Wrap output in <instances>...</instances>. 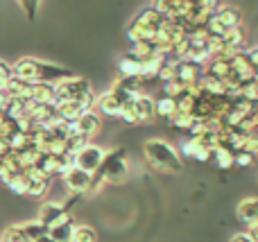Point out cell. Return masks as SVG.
<instances>
[{
	"instance_id": "cell-1",
	"label": "cell",
	"mask_w": 258,
	"mask_h": 242,
	"mask_svg": "<svg viewBox=\"0 0 258 242\" xmlns=\"http://www.w3.org/2000/svg\"><path fill=\"white\" fill-rule=\"evenodd\" d=\"M14 77L30 84H59V82L73 77V70H68L66 66H59L52 61H43L36 57H21L18 61L12 63Z\"/></svg>"
},
{
	"instance_id": "cell-2",
	"label": "cell",
	"mask_w": 258,
	"mask_h": 242,
	"mask_svg": "<svg viewBox=\"0 0 258 242\" xmlns=\"http://www.w3.org/2000/svg\"><path fill=\"white\" fill-rule=\"evenodd\" d=\"M143 149H145L147 161H150L152 166H156L159 170L181 172L183 163H181V158H179L177 149H174L170 143H165V140H161V138H150V140H145Z\"/></svg>"
},
{
	"instance_id": "cell-3",
	"label": "cell",
	"mask_w": 258,
	"mask_h": 242,
	"mask_svg": "<svg viewBox=\"0 0 258 242\" xmlns=\"http://www.w3.org/2000/svg\"><path fill=\"white\" fill-rule=\"evenodd\" d=\"M91 91V84L89 79H84V77H68V79L59 82V84H54V107L57 104H63V102H75V100H80L84 93H89Z\"/></svg>"
},
{
	"instance_id": "cell-4",
	"label": "cell",
	"mask_w": 258,
	"mask_h": 242,
	"mask_svg": "<svg viewBox=\"0 0 258 242\" xmlns=\"http://www.w3.org/2000/svg\"><path fill=\"white\" fill-rule=\"evenodd\" d=\"M127 172H129V168H127L125 152H122V149H116V152H109L107 156H104V163L98 170V175L102 177L107 184H120V181L127 177Z\"/></svg>"
},
{
	"instance_id": "cell-5",
	"label": "cell",
	"mask_w": 258,
	"mask_h": 242,
	"mask_svg": "<svg viewBox=\"0 0 258 242\" xmlns=\"http://www.w3.org/2000/svg\"><path fill=\"white\" fill-rule=\"evenodd\" d=\"M36 220H39L48 231H52V229H57L59 224H66V222H71L73 215H71V211H68L63 204H59V202H45L43 206L39 208V217H36Z\"/></svg>"
},
{
	"instance_id": "cell-6",
	"label": "cell",
	"mask_w": 258,
	"mask_h": 242,
	"mask_svg": "<svg viewBox=\"0 0 258 242\" xmlns=\"http://www.w3.org/2000/svg\"><path fill=\"white\" fill-rule=\"evenodd\" d=\"M104 156H107V152H104L102 147L89 143L82 152L75 154V168L82 172H86V175H95V172L102 168Z\"/></svg>"
},
{
	"instance_id": "cell-7",
	"label": "cell",
	"mask_w": 258,
	"mask_h": 242,
	"mask_svg": "<svg viewBox=\"0 0 258 242\" xmlns=\"http://www.w3.org/2000/svg\"><path fill=\"white\" fill-rule=\"evenodd\" d=\"M91 179H93V175H86V172L73 168V170L63 177V184H66L71 195H86V193H91Z\"/></svg>"
},
{
	"instance_id": "cell-8",
	"label": "cell",
	"mask_w": 258,
	"mask_h": 242,
	"mask_svg": "<svg viewBox=\"0 0 258 242\" xmlns=\"http://www.w3.org/2000/svg\"><path fill=\"white\" fill-rule=\"evenodd\" d=\"M100 127H102V120H100V113L95 111H86L84 116L80 118V120L73 125V131L80 136H84V138H91V136H95L100 131Z\"/></svg>"
},
{
	"instance_id": "cell-9",
	"label": "cell",
	"mask_w": 258,
	"mask_h": 242,
	"mask_svg": "<svg viewBox=\"0 0 258 242\" xmlns=\"http://www.w3.org/2000/svg\"><path fill=\"white\" fill-rule=\"evenodd\" d=\"M25 177H27V193L25 195L32 197V199H43L50 190V181L43 179L34 168H30V170L25 172Z\"/></svg>"
},
{
	"instance_id": "cell-10",
	"label": "cell",
	"mask_w": 258,
	"mask_h": 242,
	"mask_svg": "<svg viewBox=\"0 0 258 242\" xmlns=\"http://www.w3.org/2000/svg\"><path fill=\"white\" fill-rule=\"evenodd\" d=\"M213 18L224 27V30H231V27H240L242 14H240V9L233 7V5H218Z\"/></svg>"
},
{
	"instance_id": "cell-11",
	"label": "cell",
	"mask_w": 258,
	"mask_h": 242,
	"mask_svg": "<svg viewBox=\"0 0 258 242\" xmlns=\"http://www.w3.org/2000/svg\"><path fill=\"white\" fill-rule=\"evenodd\" d=\"M238 220L245 224H258V197H247L238 204Z\"/></svg>"
},
{
	"instance_id": "cell-12",
	"label": "cell",
	"mask_w": 258,
	"mask_h": 242,
	"mask_svg": "<svg viewBox=\"0 0 258 242\" xmlns=\"http://www.w3.org/2000/svg\"><path fill=\"white\" fill-rule=\"evenodd\" d=\"M136 113H138V122H150L156 116V100H152L150 95H138L136 98Z\"/></svg>"
},
{
	"instance_id": "cell-13",
	"label": "cell",
	"mask_w": 258,
	"mask_h": 242,
	"mask_svg": "<svg viewBox=\"0 0 258 242\" xmlns=\"http://www.w3.org/2000/svg\"><path fill=\"white\" fill-rule=\"evenodd\" d=\"M120 107L122 104L118 102V98L111 93V91L98 95V102H95V109H98L102 116H118V113H120Z\"/></svg>"
},
{
	"instance_id": "cell-14",
	"label": "cell",
	"mask_w": 258,
	"mask_h": 242,
	"mask_svg": "<svg viewBox=\"0 0 258 242\" xmlns=\"http://www.w3.org/2000/svg\"><path fill=\"white\" fill-rule=\"evenodd\" d=\"M181 152L190 158H197V161H209L211 158V149H206L204 145L197 138H188L181 143Z\"/></svg>"
},
{
	"instance_id": "cell-15",
	"label": "cell",
	"mask_w": 258,
	"mask_h": 242,
	"mask_svg": "<svg viewBox=\"0 0 258 242\" xmlns=\"http://www.w3.org/2000/svg\"><path fill=\"white\" fill-rule=\"evenodd\" d=\"M118 70H120L122 77H141L143 61H138L132 52H127V54H122L120 61H118Z\"/></svg>"
},
{
	"instance_id": "cell-16",
	"label": "cell",
	"mask_w": 258,
	"mask_h": 242,
	"mask_svg": "<svg viewBox=\"0 0 258 242\" xmlns=\"http://www.w3.org/2000/svg\"><path fill=\"white\" fill-rule=\"evenodd\" d=\"M32 102L54 107V84H32Z\"/></svg>"
},
{
	"instance_id": "cell-17",
	"label": "cell",
	"mask_w": 258,
	"mask_h": 242,
	"mask_svg": "<svg viewBox=\"0 0 258 242\" xmlns=\"http://www.w3.org/2000/svg\"><path fill=\"white\" fill-rule=\"evenodd\" d=\"M211 156L215 158L218 168H224V170H227V168H231L233 161H236V154H233L229 147H224V145H220L218 149H213V152H211Z\"/></svg>"
},
{
	"instance_id": "cell-18",
	"label": "cell",
	"mask_w": 258,
	"mask_h": 242,
	"mask_svg": "<svg viewBox=\"0 0 258 242\" xmlns=\"http://www.w3.org/2000/svg\"><path fill=\"white\" fill-rule=\"evenodd\" d=\"M73 242H98V231L89 224H75Z\"/></svg>"
},
{
	"instance_id": "cell-19",
	"label": "cell",
	"mask_w": 258,
	"mask_h": 242,
	"mask_svg": "<svg viewBox=\"0 0 258 242\" xmlns=\"http://www.w3.org/2000/svg\"><path fill=\"white\" fill-rule=\"evenodd\" d=\"M73 231H75V220L66 222V224H59L57 229L48 231V233L52 235L54 242H73Z\"/></svg>"
},
{
	"instance_id": "cell-20",
	"label": "cell",
	"mask_w": 258,
	"mask_h": 242,
	"mask_svg": "<svg viewBox=\"0 0 258 242\" xmlns=\"http://www.w3.org/2000/svg\"><path fill=\"white\" fill-rule=\"evenodd\" d=\"M156 116L172 120V118L177 116V100H170V98L156 100Z\"/></svg>"
},
{
	"instance_id": "cell-21",
	"label": "cell",
	"mask_w": 258,
	"mask_h": 242,
	"mask_svg": "<svg viewBox=\"0 0 258 242\" xmlns=\"http://www.w3.org/2000/svg\"><path fill=\"white\" fill-rule=\"evenodd\" d=\"M23 231H25V235L30 238V242H36L39 238H43L45 233H48V229H45L43 224H41L39 220H30V222H23Z\"/></svg>"
},
{
	"instance_id": "cell-22",
	"label": "cell",
	"mask_w": 258,
	"mask_h": 242,
	"mask_svg": "<svg viewBox=\"0 0 258 242\" xmlns=\"http://www.w3.org/2000/svg\"><path fill=\"white\" fill-rule=\"evenodd\" d=\"M0 242H30V238L25 235V231H23L21 224H12V226H7V229L3 231Z\"/></svg>"
},
{
	"instance_id": "cell-23",
	"label": "cell",
	"mask_w": 258,
	"mask_h": 242,
	"mask_svg": "<svg viewBox=\"0 0 258 242\" xmlns=\"http://www.w3.org/2000/svg\"><path fill=\"white\" fill-rule=\"evenodd\" d=\"M118 118H122L125 122L129 125H134V122H138V113H136V100H129L120 107V113H118Z\"/></svg>"
},
{
	"instance_id": "cell-24",
	"label": "cell",
	"mask_w": 258,
	"mask_h": 242,
	"mask_svg": "<svg viewBox=\"0 0 258 242\" xmlns=\"http://www.w3.org/2000/svg\"><path fill=\"white\" fill-rule=\"evenodd\" d=\"M5 186H7L12 193H16V195H25L27 193V177L25 175H14Z\"/></svg>"
},
{
	"instance_id": "cell-25",
	"label": "cell",
	"mask_w": 258,
	"mask_h": 242,
	"mask_svg": "<svg viewBox=\"0 0 258 242\" xmlns=\"http://www.w3.org/2000/svg\"><path fill=\"white\" fill-rule=\"evenodd\" d=\"M170 122H172L174 129L190 131V129H192V125H195V118H192V116H181V113H177V116H174Z\"/></svg>"
},
{
	"instance_id": "cell-26",
	"label": "cell",
	"mask_w": 258,
	"mask_h": 242,
	"mask_svg": "<svg viewBox=\"0 0 258 242\" xmlns=\"http://www.w3.org/2000/svg\"><path fill=\"white\" fill-rule=\"evenodd\" d=\"M242 152H247V154H258V131H251L249 136H247V140H245V149Z\"/></svg>"
},
{
	"instance_id": "cell-27",
	"label": "cell",
	"mask_w": 258,
	"mask_h": 242,
	"mask_svg": "<svg viewBox=\"0 0 258 242\" xmlns=\"http://www.w3.org/2000/svg\"><path fill=\"white\" fill-rule=\"evenodd\" d=\"M14 77V68H12V63H7L5 59H0V82L3 84H7L9 79Z\"/></svg>"
},
{
	"instance_id": "cell-28",
	"label": "cell",
	"mask_w": 258,
	"mask_h": 242,
	"mask_svg": "<svg viewBox=\"0 0 258 242\" xmlns=\"http://www.w3.org/2000/svg\"><path fill=\"white\" fill-rule=\"evenodd\" d=\"M251 163H254V156H251V154H247V152H240V154H236L233 166H251Z\"/></svg>"
},
{
	"instance_id": "cell-29",
	"label": "cell",
	"mask_w": 258,
	"mask_h": 242,
	"mask_svg": "<svg viewBox=\"0 0 258 242\" xmlns=\"http://www.w3.org/2000/svg\"><path fill=\"white\" fill-rule=\"evenodd\" d=\"M21 7L25 9L27 18H34V16H36V7H39V3H21Z\"/></svg>"
},
{
	"instance_id": "cell-30",
	"label": "cell",
	"mask_w": 258,
	"mask_h": 242,
	"mask_svg": "<svg viewBox=\"0 0 258 242\" xmlns=\"http://www.w3.org/2000/svg\"><path fill=\"white\" fill-rule=\"evenodd\" d=\"M245 54H247V59H249V63L258 70V48H249V50H245Z\"/></svg>"
},
{
	"instance_id": "cell-31",
	"label": "cell",
	"mask_w": 258,
	"mask_h": 242,
	"mask_svg": "<svg viewBox=\"0 0 258 242\" xmlns=\"http://www.w3.org/2000/svg\"><path fill=\"white\" fill-rule=\"evenodd\" d=\"M9 154H12V147H9V143L0 138V161H3V158H7Z\"/></svg>"
},
{
	"instance_id": "cell-32",
	"label": "cell",
	"mask_w": 258,
	"mask_h": 242,
	"mask_svg": "<svg viewBox=\"0 0 258 242\" xmlns=\"http://www.w3.org/2000/svg\"><path fill=\"white\" fill-rule=\"evenodd\" d=\"M247 235L251 238V242H258V224H251L249 231H247Z\"/></svg>"
},
{
	"instance_id": "cell-33",
	"label": "cell",
	"mask_w": 258,
	"mask_h": 242,
	"mask_svg": "<svg viewBox=\"0 0 258 242\" xmlns=\"http://www.w3.org/2000/svg\"><path fill=\"white\" fill-rule=\"evenodd\" d=\"M231 242H251V238H249L247 233H236V235L231 238Z\"/></svg>"
},
{
	"instance_id": "cell-34",
	"label": "cell",
	"mask_w": 258,
	"mask_h": 242,
	"mask_svg": "<svg viewBox=\"0 0 258 242\" xmlns=\"http://www.w3.org/2000/svg\"><path fill=\"white\" fill-rule=\"evenodd\" d=\"M36 242H54V240H52V235H50V233H45V235H43V238H39V240H36Z\"/></svg>"
}]
</instances>
